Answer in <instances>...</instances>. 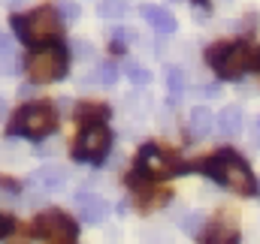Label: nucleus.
<instances>
[{
  "label": "nucleus",
  "mask_w": 260,
  "mask_h": 244,
  "mask_svg": "<svg viewBox=\"0 0 260 244\" xmlns=\"http://www.w3.org/2000/svg\"><path fill=\"white\" fill-rule=\"evenodd\" d=\"M58 130V115L52 103H27L15 112L9 121V136H27V139H43Z\"/></svg>",
  "instance_id": "obj_3"
},
{
  "label": "nucleus",
  "mask_w": 260,
  "mask_h": 244,
  "mask_svg": "<svg viewBox=\"0 0 260 244\" xmlns=\"http://www.w3.org/2000/svg\"><path fill=\"white\" fill-rule=\"evenodd\" d=\"M248 69L260 72V46H251V52H248Z\"/></svg>",
  "instance_id": "obj_22"
},
{
  "label": "nucleus",
  "mask_w": 260,
  "mask_h": 244,
  "mask_svg": "<svg viewBox=\"0 0 260 244\" xmlns=\"http://www.w3.org/2000/svg\"><path fill=\"white\" fill-rule=\"evenodd\" d=\"M200 238H203V244H239V229L233 223H227V217H221L215 223H206Z\"/></svg>",
  "instance_id": "obj_9"
},
{
  "label": "nucleus",
  "mask_w": 260,
  "mask_h": 244,
  "mask_svg": "<svg viewBox=\"0 0 260 244\" xmlns=\"http://www.w3.org/2000/svg\"><path fill=\"white\" fill-rule=\"evenodd\" d=\"M97 82H103V85H115V82H118V66H115V63H103V66L97 69Z\"/></svg>",
  "instance_id": "obj_19"
},
{
  "label": "nucleus",
  "mask_w": 260,
  "mask_h": 244,
  "mask_svg": "<svg viewBox=\"0 0 260 244\" xmlns=\"http://www.w3.org/2000/svg\"><path fill=\"white\" fill-rule=\"evenodd\" d=\"M0 55H9V39H6L3 30H0Z\"/></svg>",
  "instance_id": "obj_26"
},
{
  "label": "nucleus",
  "mask_w": 260,
  "mask_h": 244,
  "mask_svg": "<svg viewBox=\"0 0 260 244\" xmlns=\"http://www.w3.org/2000/svg\"><path fill=\"white\" fill-rule=\"evenodd\" d=\"M127 12V0H103L100 3V18H121Z\"/></svg>",
  "instance_id": "obj_18"
},
{
  "label": "nucleus",
  "mask_w": 260,
  "mask_h": 244,
  "mask_svg": "<svg viewBox=\"0 0 260 244\" xmlns=\"http://www.w3.org/2000/svg\"><path fill=\"white\" fill-rule=\"evenodd\" d=\"M194 3H200V6H206V0H194Z\"/></svg>",
  "instance_id": "obj_28"
},
{
  "label": "nucleus",
  "mask_w": 260,
  "mask_h": 244,
  "mask_svg": "<svg viewBox=\"0 0 260 244\" xmlns=\"http://www.w3.org/2000/svg\"><path fill=\"white\" fill-rule=\"evenodd\" d=\"M127 78L133 82V85H148V82H151V72L142 69V66H136V63H130L127 66Z\"/></svg>",
  "instance_id": "obj_21"
},
{
  "label": "nucleus",
  "mask_w": 260,
  "mask_h": 244,
  "mask_svg": "<svg viewBox=\"0 0 260 244\" xmlns=\"http://www.w3.org/2000/svg\"><path fill=\"white\" fill-rule=\"evenodd\" d=\"M136 169L154 181V178H173L179 172H188L191 166H182L173 154H164L157 145H145L139 151V157H136Z\"/></svg>",
  "instance_id": "obj_8"
},
{
  "label": "nucleus",
  "mask_w": 260,
  "mask_h": 244,
  "mask_svg": "<svg viewBox=\"0 0 260 244\" xmlns=\"http://www.w3.org/2000/svg\"><path fill=\"white\" fill-rule=\"evenodd\" d=\"M248 52H251L248 43H218L206 52V61L209 66H215V72L224 82H236L248 69Z\"/></svg>",
  "instance_id": "obj_5"
},
{
  "label": "nucleus",
  "mask_w": 260,
  "mask_h": 244,
  "mask_svg": "<svg viewBox=\"0 0 260 244\" xmlns=\"http://www.w3.org/2000/svg\"><path fill=\"white\" fill-rule=\"evenodd\" d=\"M215 127H218L224 136H239V133H242V109H239V106L221 109V115L215 118Z\"/></svg>",
  "instance_id": "obj_15"
},
{
  "label": "nucleus",
  "mask_w": 260,
  "mask_h": 244,
  "mask_svg": "<svg viewBox=\"0 0 260 244\" xmlns=\"http://www.w3.org/2000/svg\"><path fill=\"white\" fill-rule=\"evenodd\" d=\"M30 184H37V187L46 190V193L61 190L67 184V169L64 166H55V163H46V166H40V169L30 175Z\"/></svg>",
  "instance_id": "obj_10"
},
{
  "label": "nucleus",
  "mask_w": 260,
  "mask_h": 244,
  "mask_svg": "<svg viewBox=\"0 0 260 244\" xmlns=\"http://www.w3.org/2000/svg\"><path fill=\"white\" fill-rule=\"evenodd\" d=\"M112 145V133L103 127V124H91V127H82L76 145H73V160H88V163H100L106 157Z\"/></svg>",
  "instance_id": "obj_7"
},
{
  "label": "nucleus",
  "mask_w": 260,
  "mask_h": 244,
  "mask_svg": "<svg viewBox=\"0 0 260 244\" xmlns=\"http://www.w3.org/2000/svg\"><path fill=\"white\" fill-rule=\"evenodd\" d=\"M12 30L27 46H43L61 36V15L55 6H40L30 15H12Z\"/></svg>",
  "instance_id": "obj_2"
},
{
  "label": "nucleus",
  "mask_w": 260,
  "mask_h": 244,
  "mask_svg": "<svg viewBox=\"0 0 260 244\" xmlns=\"http://www.w3.org/2000/svg\"><path fill=\"white\" fill-rule=\"evenodd\" d=\"M167 88H170V100L179 103L182 94H185V72H182L179 66H170V69H167Z\"/></svg>",
  "instance_id": "obj_16"
},
{
  "label": "nucleus",
  "mask_w": 260,
  "mask_h": 244,
  "mask_svg": "<svg viewBox=\"0 0 260 244\" xmlns=\"http://www.w3.org/2000/svg\"><path fill=\"white\" fill-rule=\"evenodd\" d=\"M55 9L64 15V21H76V18H79V12H82V9H79V3H73V0H58V6H55Z\"/></svg>",
  "instance_id": "obj_20"
},
{
  "label": "nucleus",
  "mask_w": 260,
  "mask_h": 244,
  "mask_svg": "<svg viewBox=\"0 0 260 244\" xmlns=\"http://www.w3.org/2000/svg\"><path fill=\"white\" fill-rule=\"evenodd\" d=\"M79 208H82V217L88 223H103L106 214H109V202L100 199V196H91V193L79 196Z\"/></svg>",
  "instance_id": "obj_13"
},
{
  "label": "nucleus",
  "mask_w": 260,
  "mask_h": 244,
  "mask_svg": "<svg viewBox=\"0 0 260 244\" xmlns=\"http://www.w3.org/2000/svg\"><path fill=\"white\" fill-rule=\"evenodd\" d=\"M3 3H6V6H9V9H15V6H21V3H24V0H3Z\"/></svg>",
  "instance_id": "obj_27"
},
{
  "label": "nucleus",
  "mask_w": 260,
  "mask_h": 244,
  "mask_svg": "<svg viewBox=\"0 0 260 244\" xmlns=\"http://www.w3.org/2000/svg\"><path fill=\"white\" fill-rule=\"evenodd\" d=\"M194 169H200V172L209 175L212 181L224 184V187H230V190H236V193H242V196H254V193H257V178L251 175L248 163H245L239 154H233V151H218L215 157L200 160Z\"/></svg>",
  "instance_id": "obj_1"
},
{
  "label": "nucleus",
  "mask_w": 260,
  "mask_h": 244,
  "mask_svg": "<svg viewBox=\"0 0 260 244\" xmlns=\"http://www.w3.org/2000/svg\"><path fill=\"white\" fill-rule=\"evenodd\" d=\"M15 69H18V61H12V58H6V63H3V72H6V75H12Z\"/></svg>",
  "instance_id": "obj_23"
},
{
  "label": "nucleus",
  "mask_w": 260,
  "mask_h": 244,
  "mask_svg": "<svg viewBox=\"0 0 260 244\" xmlns=\"http://www.w3.org/2000/svg\"><path fill=\"white\" fill-rule=\"evenodd\" d=\"M142 18L157 30V33H176V27H179V21L173 18V12H167L164 6H142Z\"/></svg>",
  "instance_id": "obj_11"
},
{
  "label": "nucleus",
  "mask_w": 260,
  "mask_h": 244,
  "mask_svg": "<svg viewBox=\"0 0 260 244\" xmlns=\"http://www.w3.org/2000/svg\"><path fill=\"white\" fill-rule=\"evenodd\" d=\"M27 78L34 85H49V82H58L67 75V49L61 43H52V46H43L37 49L30 58H27Z\"/></svg>",
  "instance_id": "obj_4"
},
{
  "label": "nucleus",
  "mask_w": 260,
  "mask_h": 244,
  "mask_svg": "<svg viewBox=\"0 0 260 244\" xmlns=\"http://www.w3.org/2000/svg\"><path fill=\"white\" fill-rule=\"evenodd\" d=\"M212 127H215V115L206 106L191 109V115H188V136L191 139H206L212 133Z\"/></svg>",
  "instance_id": "obj_12"
},
{
  "label": "nucleus",
  "mask_w": 260,
  "mask_h": 244,
  "mask_svg": "<svg viewBox=\"0 0 260 244\" xmlns=\"http://www.w3.org/2000/svg\"><path fill=\"white\" fill-rule=\"evenodd\" d=\"M179 226H182L188 235H203V229H206V214H203V211H191V214H185V217L179 220Z\"/></svg>",
  "instance_id": "obj_17"
},
{
  "label": "nucleus",
  "mask_w": 260,
  "mask_h": 244,
  "mask_svg": "<svg viewBox=\"0 0 260 244\" xmlns=\"http://www.w3.org/2000/svg\"><path fill=\"white\" fill-rule=\"evenodd\" d=\"M73 118H76L79 124H85V127H91V124H103L106 118H109V106H103V103H79Z\"/></svg>",
  "instance_id": "obj_14"
},
{
  "label": "nucleus",
  "mask_w": 260,
  "mask_h": 244,
  "mask_svg": "<svg viewBox=\"0 0 260 244\" xmlns=\"http://www.w3.org/2000/svg\"><path fill=\"white\" fill-rule=\"evenodd\" d=\"M34 232L52 244H73V238L79 235V226H76V220L70 214L52 208V211H43L34 220Z\"/></svg>",
  "instance_id": "obj_6"
},
{
  "label": "nucleus",
  "mask_w": 260,
  "mask_h": 244,
  "mask_svg": "<svg viewBox=\"0 0 260 244\" xmlns=\"http://www.w3.org/2000/svg\"><path fill=\"white\" fill-rule=\"evenodd\" d=\"M0 115H3V103H0Z\"/></svg>",
  "instance_id": "obj_29"
},
{
  "label": "nucleus",
  "mask_w": 260,
  "mask_h": 244,
  "mask_svg": "<svg viewBox=\"0 0 260 244\" xmlns=\"http://www.w3.org/2000/svg\"><path fill=\"white\" fill-rule=\"evenodd\" d=\"M12 229V220H6V217H0V238H6V232Z\"/></svg>",
  "instance_id": "obj_24"
},
{
  "label": "nucleus",
  "mask_w": 260,
  "mask_h": 244,
  "mask_svg": "<svg viewBox=\"0 0 260 244\" xmlns=\"http://www.w3.org/2000/svg\"><path fill=\"white\" fill-rule=\"evenodd\" d=\"M251 139H254V145H260V118L251 124Z\"/></svg>",
  "instance_id": "obj_25"
}]
</instances>
